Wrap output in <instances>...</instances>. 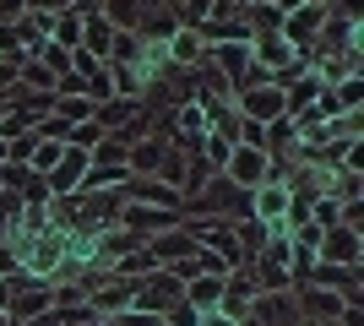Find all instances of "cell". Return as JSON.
Instances as JSON below:
<instances>
[{
	"mask_svg": "<svg viewBox=\"0 0 364 326\" xmlns=\"http://www.w3.org/2000/svg\"><path fill=\"white\" fill-rule=\"evenodd\" d=\"M49 305H55V299H49V288H28V294H11V305H6V310H11L16 326H28V321H38V315H49Z\"/></svg>",
	"mask_w": 364,
	"mask_h": 326,
	"instance_id": "52a82bcc",
	"label": "cell"
},
{
	"mask_svg": "<svg viewBox=\"0 0 364 326\" xmlns=\"http://www.w3.org/2000/svg\"><path fill=\"white\" fill-rule=\"evenodd\" d=\"M326 28V6H304V11H294V16H283V28H277V38L299 55V49H310V33H321Z\"/></svg>",
	"mask_w": 364,
	"mask_h": 326,
	"instance_id": "277c9868",
	"label": "cell"
},
{
	"mask_svg": "<svg viewBox=\"0 0 364 326\" xmlns=\"http://www.w3.org/2000/svg\"><path fill=\"white\" fill-rule=\"evenodd\" d=\"M201 55V38L196 33H180V38H174V60H196Z\"/></svg>",
	"mask_w": 364,
	"mask_h": 326,
	"instance_id": "4fadbf2b",
	"label": "cell"
},
{
	"mask_svg": "<svg viewBox=\"0 0 364 326\" xmlns=\"http://www.w3.org/2000/svg\"><path fill=\"white\" fill-rule=\"evenodd\" d=\"M299 305H304V321H321V326H332L337 315H343V294H332V288H316V283H304Z\"/></svg>",
	"mask_w": 364,
	"mask_h": 326,
	"instance_id": "8992f818",
	"label": "cell"
},
{
	"mask_svg": "<svg viewBox=\"0 0 364 326\" xmlns=\"http://www.w3.org/2000/svg\"><path fill=\"white\" fill-rule=\"evenodd\" d=\"M174 125H180V147H196V141L207 136V114H201L196 104H185L180 114H174Z\"/></svg>",
	"mask_w": 364,
	"mask_h": 326,
	"instance_id": "9c48e42d",
	"label": "cell"
},
{
	"mask_svg": "<svg viewBox=\"0 0 364 326\" xmlns=\"http://www.w3.org/2000/svg\"><path fill=\"white\" fill-rule=\"evenodd\" d=\"M6 305H11V283L0 278V310H6Z\"/></svg>",
	"mask_w": 364,
	"mask_h": 326,
	"instance_id": "2e32d148",
	"label": "cell"
},
{
	"mask_svg": "<svg viewBox=\"0 0 364 326\" xmlns=\"http://www.w3.org/2000/svg\"><path fill=\"white\" fill-rule=\"evenodd\" d=\"M16 77H28V82H33V87H55V77H49L44 65H28V71H16Z\"/></svg>",
	"mask_w": 364,
	"mask_h": 326,
	"instance_id": "5bb4252c",
	"label": "cell"
},
{
	"mask_svg": "<svg viewBox=\"0 0 364 326\" xmlns=\"http://www.w3.org/2000/svg\"><path fill=\"white\" fill-rule=\"evenodd\" d=\"M152 261H164V256H191V239L185 234H174V239H158V245H147Z\"/></svg>",
	"mask_w": 364,
	"mask_h": 326,
	"instance_id": "7c38bea8",
	"label": "cell"
},
{
	"mask_svg": "<svg viewBox=\"0 0 364 326\" xmlns=\"http://www.w3.org/2000/svg\"><path fill=\"white\" fill-rule=\"evenodd\" d=\"M218 294H223V278H196V283H191V299H185V305L196 310V305H213Z\"/></svg>",
	"mask_w": 364,
	"mask_h": 326,
	"instance_id": "30bf717a",
	"label": "cell"
},
{
	"mask_svg": "<svg viewBox=\"0 0 364 326\" xmlns=\"http://www.w3.org/2000/svg\"><path fill=\"white\" fill-rule=\"evenodd\" d=\"M316 256L326 266H359V234L348 223H332V229L316 234Z\"/></svg>",
	"mask_w": 364,
	"mask_h": 326,
	"instance_id": "6da1fadb",
	"label": "cell"
},
{
	"mask_svg": "<svg viewBox=\"0 0 364 326\" xmlns=\"http://www.w3.org/2000/svg\"><path fill=\"white\" fill-rule=\"evenodd\" d=\"M0 196H6V190H0Z\"/></svg>",
	"mask_w": 364,
	"mask_h": 326,
	"instance_id": "ac0fdd59",
	"label": "cell"
},
{
	"mask_svg": "<svg viewBox=\"0 0 364 326\" xmlns=\"http://www.w3.org/2000/svg\"><path fill=\"white\" fill-rule=\"evenodd\" d=\"M223 180L234 190H256L261 180H267V153H256V147H240V141H234V153H228V163H223Z\"/></svg>",
	"mask_w": 364,
	"mask_h": 326,
	"instance_id": "7a4b0ae2",
	"label": "cell"
},
{
	"mask_svg": "<svg viewBox=\"0 0 364 326\" xmlns=\"http://www.w3.org/2000/svg\"><path fill=\"white\" fill-rule=\"evenodd\" d=\"M120 326H164V315H147V310H136V315H120Z\"/></svg>",
	"mask_w": 364,
	"mask_h": 326,
	"instance_id": "9a60e30c",
	"label": "cell"
},
{
	"mask_svg": "<svg viewBox=\"0 0 364 326\" xmlns=\"http://www.w3.org/2000/svg\"><path fill=\"white\" fill-rule=\"evenodd\" d=\"M82 174H87V153H76V147H65L60 153V163L44 174V185L49 190H65V196H76L82 190Z\"/></svg>",
	"mask_w": 364,
	"mask_h": 326,
	"instance_id": "5b68a950",
	"label": "cell"
},
{
	"mask_svg": "<svg viewBox=\"0 0 364 326\" xmlns=\"http://www.w3.org/2000/svg\"><path fill=\"white\" fill-rule=\"evenodd\" d=\"M240 109H245V120H250V125L277 120V114H283V87H277V82H256V87H240Z\"/></svg>",
	"mask_w": 364,
	"mask_h": 326,
	"instance_id": "3957f363",
	"label": "cell"
},
{
	"mask_svg": "<svg viewBox=\"0 0 364 326\" xmlns=\"http://www.w3.org/2000/svg\"><path fill=\"white\" fill-rule=\"evenodd\" d=\"M304 326H321V321H304Z\"/></svg>",
	"mask_w": 364,
	"mask_h": 326,
	"instance_id": "e0dca14e",
	"label": "cell"
},
{
	"mask_svg": "<svg viewBox=\"0 0 364 326\" xmlns=\"http://www.w3.org/2000/svg\"><path fill=\"white\" fill-rule=\"evenodd\" d=\"M114 38H120V33L109 28V22H104V16H98V11H92V16H87V38H82V49H87L92 60H98V55H104V60H109V49H114Z\"/></svg>",
	"mask_w": 364,
	"mask_h": 326,
	"instance_id": "ba28073f",
	"label": "cell"
},
{
	"mask_svg": "<svg viewBox=\"0 0 364 326\" xmlns=\"http://www.w3.org/2000/svg\"><path fill=\"white\" fill-rule=\"evenodd\" d=\"M245 60H250V44H218V65H223L228 77H234Z\"/></svg>",
	"mask_w": 364,
	"mask_h": 326,
	"instance_id": "8fae6325",
	"label": "cell"
}]
</instances>
